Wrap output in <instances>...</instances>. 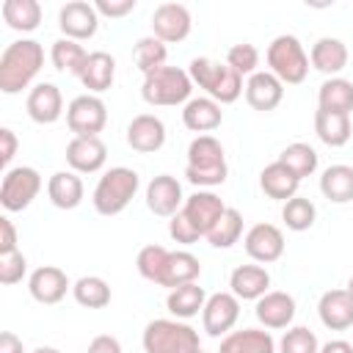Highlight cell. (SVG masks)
I'll list each match as a JSON object with an SVG mask.
<instances>
[{
	"mask_svg": "<svg viewBox=\"0 0 353 353\" xmlns=\"http://www.w3.org/2000/svg\"><path fill=\"white\" fill-rule=\"evenodd\" d=\"M44 66V47L36 39L11 41L0 55V91L19 94Z\"/></svg>",
	"mask_w": 353,
	"mask_h": 353,
	"instance_id": "obj_1",
	"label": "cell"
},
{
	"mask_svg": "<svg viewBox=\"0 0 353 353\" xmlns=\"http://www.w3.org/2000/svg\"><path fill=\"white\" fill-rule=\"evenodd\" d=\"M229 174L226 154L218 138L212 135H199L188 146V165H185V179L196 188H215L223 185Z\"/></svg>",
	"mask_w": 353,
	"mask_h": 353,
	"instance_id": "obj_2",
	"label": "cell"
},
{
	"mask_svg": "<svg viewBox=\"0 0 353 353\" xmlns=\"http://www.w3.org/2000/svg\"><path fill=\"white\" fill-rule=\"evenodd\" d=\"M188 74H190L193 85L204 88L207 97L215 99L218 105H232L245 91L243 77L229 63H218L212 58H193L188 66Z\"/></svg>",
	"mask_w": 353,
	"mask_h": 353,
	"instance_id": "obj_3",
	"label": "cell"
},
{
	"mask_svg": "<svg viewBox=\"0 0 353 353\" xmlns=\"http://www.w3.org/2000/svg\"><path fill=\"white\" fill-rule=\"evenodd\" d=\"M138 185H141L138 171H132V168H127V165H116V168L105 171V174L99 176L97 188H94V196H91L94 210H97L99 215H108V218L124 212L127 204L135 199Z\"/></svg>",
	"mask_w": 353,
	"mask_h": 353,
	"instance_id": "obj_4",
	"label": "cell"
},
{
	"mask_svg": "<svg viewBox=\"0 0 353 353\" xmlns=\"http://www.w3.org/2000/svg\"><path fill=\"white\" fill-rule=\"evenodd\" d=\"M141 342L146 353H199L201 350L199 331L182 320H168V317L146 323Z\"/></svg>",
	"mask_w": 353,
	"mask_h": 353,
	"instance_id": "obj_5",
	"label": "cell"
},
{
	"mask_svg": "<svg viewBox=\"0 0 353 353\" xmlns=\"http://www.w3.org/2000/svg\"><path fill=\"white\" fill-rule=\"evenodd\" d=\"M190 91H193V80L179 66H160L152 74H146L141 85L143 102L154 108H171V105L190 102Z\"/></svg>",
	"mask_w": 353,
	"mask_h": 353,
	"instance_id": "obj_6",
	"label": "cell"
},
{
	"mask_svg": "<svg viewBox=\"0 0 353 353\" xmlns=\"http://www.w3.org/2000/svg\"><path fill=\"white\" fill-rule=\"evenodd\" d=\"M268 72L276 74L284 85H298L306 80L309 74V55L303 50V44L298 41V36L292 33H281L268 44Z\"/></svg>",
	"mask_w": 353,
	"mask_h": 353,
	"instance_id": "obj_7",
	"label": "cell"
},
{
	"mask_svg": "<svg viewBox=\"0 0 353 353\" xmlns=\"http://www.w3.org/2000/svg\"><path fill=\"white\" fill-rule=\"evenodd\" d=\"M41 190V174L30 165H17L3 174L0 182V204L6 212H22L33 204Z\"/></svg>",
	"mask_w": 353,
	"mask_h": 353,
	"instance_id": "obj_8",
	"label": "cell"
},
{
	"mask_svg": "<svg viewBox=\"0 0 353 353\" xmlns=\"http://www.w3.org/2000/svg\"><path fill=\"white\" fill-rule=\"evenodd\" d=\"M108 124V108L97 94H80L66 108V127L74 138H99Z\"/></svg>",
	"mask_w": 353,
	"mask_h": 353,
	"instance_id": "obj_9",
	"label": "cell"
},
{
	"mask_svg": "<svg viewBox=\"0 0 353 353\" xmlns=\"http://www.w3.org/2000/svg\"><path fill=\"white\" fill-rule=\"evenodd\" d=\"M240 317V298L232 292H215L201 309V325L210 336H226Z\"/></svg>",
	"mask_w": 353,
	"mask_h": 353,
	"instance_id": "obj_10",
	"label": "cell"
},
{
	"mask_svg": "<svg viewBox=\"0 0 353 353\" xmlns=\"http://www.w3.org/2000/svg\"><path fill=\"white\" fill-rule=\"evenodd\" d=\"M58 28L63 33V39H72V41H85L97 33L99 28V14L94 8V3H85V0H72L66 6H61L58 11Z\"/></svg>",
	"mask_w": 353,
	"mask_h": 353,
	"instance_id": "obj_11",
	"label": "cell"
},
{
	"mask_svg": "<svg viewBox=\"0 0 353 353\" xmlns=\"http://www.w3.org/2000/svg\"><path fill=\"white\" fill-rule=\"evenodd\" d=\"M190 28H193L190 11L182 3H160L152 14V33L163 44L185 41L190 36Z\"/></svg>",
	"mask_w": 353,
	"mask_h": 353,
	"instance_id": "obj_12",
	"label": "cell"
},
{
	"mask_svg": "<svg viewBox=\"0 0 353 353\" xmlns=\"http://www.w3.org/2000/svg\"><path fill=\"white\" fill-rule=\"evenodd\" d=\"M179 212L193 223V229H196L201 237H207V232H210V229L221 221V215L226 212V204H223V199L215 196L212 190H196L193 196L185 199V204H182Z\"/></svg>",
	"mask_w": 353,
	"mask_h": 353,
	"instance_id": "obj_13",
	"label": "cell"
},
{
	"mask_svg": "<svg viewBox=\"0 0 353 353\" xmlns=\"http://www.w3.org/2000/svg\"><path fill=\"white\" fill-rule=\"evenodd\" d=\"M72 290L66 273L55 265H41L30 273L28 279V292L36 303H44V306H55L66 298V292Z\"/></svg>",
	"mask_w": 353,
	"mask_h": 353,
	"instance_id": "obj_14",
	"label": "cell"
},
{
	"mask_svg": "<svg viewBox=\"0 0 353 353\" xmlns=\"http://www.w3.org/2000/svg\"><path fill=\"white\" fill-rule=\"evenodd\" d=\"M243 245H245V254H248L254 262L270 265V262L281 259V254H284V234H281V229L273 226V223H254V226L245 232Z\"/></svg>",
	"mask_w": 353,
	"mask_h": 353,
	"instance_id": "obj_15",
	"label": "cell"
},
{
	"mask_svg": "<svg viewBox=\"0 0 353 353\" xmlns=\"http://www.w3.org/2000/svg\"><path fill=\"white\" fill-rule=\"evenodd\" d=\"M185 204L182 185L171 174H157L146 185V207L160 218H174Z\"/></svg>",
	"mask_w": 353,
	"mask_h": 353,
	"instance_id": "obj_16",
	"label": "cell"
},
{
	"mask_svg": "<svg viewBox=\"0 0 353 353\" xmlns=\"http://www.w3.org/2000/svg\"><path fill=\"white\" fill-rule=\"evenodd\" d=\"M127 143H130V149H135L141 154L160 152L165 143V124L154 113H138L127 124Z\"/></svg>",
	"mask_w": 353,
	"mask_h": 353,
	"instance_id": "obj_17",
	"label": "cell"
},
{
	"mask_svg": "<svg viewBox=\"0 0 353 353\" xmlns=\"http://www.w3.org/2000/svg\"><path fill=\"white\" fill-rule=\"evenodd\" d=\"M108 160V146L102 138H72L66 143V163L74 174H97Z\"/></svg>",
	"mask_w": 353,
	"mask_h": 353,
	"instance_id": "obj_18",
	"label": "cell"
},
{
	"mask_svg": "<svg viewBox=\"0 0 353 353\" xmlns=\"http://www.w3.org/2000/svg\"><path fill=\"white\" fill-rule=\"evenodd\" d=\"M25 110H28V116L36 124H55L61 119V113H63L61 88L55 83H39V85H33L30 94H28Z\"/></svg>",
	"mask_w": 353,
	"mask_h": 353,
	"instance_id": "obj_19",
	"label": "cell"
},
{
	"mask_svg": "<svg viewBox=\"0 0 353 353\" xmlns=\"http://www.w3.org/2000/svg\"><path fill=\"white\" fill-rule=\"evenodd\" d=\"M284 99V83L270 74V72H254L245 83V102L254 108V110H262V113H270L281 105Z\"/></svg>",
	"mask_w": 353,
	"mask_h": 353,
	"instance_id": "obj_20",
	"label": "cell"
},
{
	"mask_svg": "<svg viewBox=\"0 0 353 353\" xmlns=\"http://www.w3.org/2000/svg\"><path fill=\"white\" fill-rule=\"evenodd\" d=\"M254 314L265 328H287L295 317V298L290 292L270 290L256 301Z\"/></svg>",
	"mask_w": 353,
	"mask_h": 353,
	"instance_id": "obj_21",
	"label": "cell"
},
{
	"mask_svg": "<svg viewBox=\"0 0 353 353\" xmlns=\"http://www.w3.org/2000/svg\"><path fill=\"white\" fill-rule=\"evenodd\" d=\"M320 323L331 331H347L353 325V295L347 290H328L317 303Z\"/></svg>",
	"mask_w": 353,
	"mask_h": 353,
	"instance_id": "obj_22",
	"label": "cell"
},
{
	"mask_svg": "<svg viewBox=\"0 0 353 353\" xmlns=\"http://www.w3.org/2000/svg\"><path fill=\"white\" fill-rule=\"evenodd\" d=\"M223 121V110L215 99L210 97H193L190 102H185L182 108V124L190 130V132H212L218 130Z\"/></svg>",
	"mask_w": 353,
	"mask_h": 353,
	"instance_id": "obj_23",
	"label": "cell"
},
{
	"mask_svg": "<svg viewBox=\"0 0 353 353\" xmlns=\"http://www.w3.org/2000/svg\"><path fill=\"white\" fill-rule=\"evenodd\" d=\"M229 287L240 301H259L265 292H270V273L262 265H240L232 270Z\"/></svg>",
	"mask_w": 353,
	"mask_h": 353,
	"instance_id": "obj_24",
	"label": "cell"
},
{
	"mask_svg": "<svg viewBox=\"0 0 353 353\" xmlns=\"http://www.w3.org/2000/svg\"><path fill=\"white\" fill-rule=\"evenodd\" d=\"M298 185L301 179L284 165V163H270L262 168L259 174V188L268 199H276V201H290L292 196H298Z\"/></svg>",
	"mask_w": 353,
	"mask_h": 353,
	"instance_id": "obj_25",
	"label": "cell"
},
{
	"mask_svg": "<svg viewBox=\"0 0 353 353\" xmlns=\"http://www.w3.org/2000/svg\"><path fill=\"white\" fill-rule=\"evenodd\" d=\"M309 63H312L317 72L336 77V74L347 66V47H345V41H339V39H334V36L317 39L314 47H312V52H309Z\"/></svg>",
	"mask_w": 353,
	"mask_h": 353,
	"instance_id": "obj_26",
	"label": "cell"
},
{
	"mask_svg": "<svg viewBox=\"0 0 353 353\" xmlns=\"http://www.w3.org/2000/svg\"><path fill=\"white\" fill-rule=\"evenodd\" d=\"M113 77H116V58L105 50H94L88 52V61L83 66V74H80V83L91 91V94H102L113 85Z\"/></svg>",
	"mask_w": 353,
	"mask_h": 353,
	"instance_id": "obj_27",
	"label": "cell"
},
{
	"mask_svg": "<svg viewBox=\"0 0 353 353\" xmlns=\"http://www.w3.org/2000/svg\"><path fill=\"white\" fill-rule=\"evenodd\" d=\"M201 276V262L199 256H193L190 251H171L168 259H165V268H163V276H160V287H182V284H193L196 279Z\"/></svg>",
	"mask_w": 353,
	"mask_h": 353,
	"instance_id": "obj_28",
	"label": "cell"
},
{
	"mask_svg": "<svg viewBox=\"0 0 353 353\" xmlns=\"http://www.w3.org/2000/svg\"><path fill=\"white\" fill-rule=\"evenodd\" d=\"M83 193H85L83 179L74 171H55L47 182V196L58 210H74L83 201Z\"/></svg>",
	"mask_w": 353,
	"mask_h": 353,
	"instance_id": "obj_29",
	"label": "cell"
},
{
	"mask_svg": "<svg viewBox=\"0 0 353 353\" xmlns=\"http://www.w3.org/2000/svg\"><path fill=\"white\" fill-rule=\"evenodd\" d=\"M218 353H276V342L262 328H243V331H229L221 339Z\"/></svg>",
	"mask_w": 353,
	"mask_h": 353,
	"instance_id": "obj_30",
	"label": "cell"
},
{
	"mask_svg": "<svg viewBox=\"0 0 353 353\" xmlns=\"http://www.w3.org/2000/svg\"><path fill=\"white\" fill-rule=\"evenodd\" d=\"M320 193L334 204L353 201V165H345V163L328 165L320 176Z\"/></svg>",
	"mask_w": 353,
	"mask_h": 353,
	"instance_id": "obj_31",
	"label": "cell"
},
{
	"mask_svg": "<svg viewBox=\"0 0 353 353\" xmlns=\"http://www.w3.org/2000/svg\"><path fill=\"white\" fill-rule=\"evenodd\" d=\"M207 303V292L204 287H199L196 281L193 284H182V287H174L165 298V306L168 312L176 317V320H190L196 317Z\"/></svg>",
	"mask_w": 353,
	"mask_h": 353,
	"instance_id": "obj_32",
	"label": "cell"
},
{
	"mask_svg": "<svg viewBox=\"0 0 353 353\" xmlns=\"http://www.w3.org/2000/svg\"><path fill=\"white\" fill-rule=\"evenodd\" d=\"M314 132L325 146H345L350 141V116L331 113V110H314Z\"/></svg>",
	"mask_w": 353,
	"mask_h": 353,
	"instance_id": "obj_33",
	"label": "cell"
},
{
	"mask_svg": "<svg viewBox=\"0 0 353 353\" xmlns=\"http://www.w3.org/2000/svg\"><path fill=\"white\" fill-rule=\"evenodd\" d=\"M317 105H320V110L350 116V110H353V83L345 80V77H328L317 91Z\"/></svg>",
	"mask_w": 353,
	"mask_h": 353,
	"instance_id": "obj_34",
	"label": "cell"
},
{
	"mask_svg": "<svg viewBox=\"0 0 353 353\" xmlns=\"http://www.w3.org/2000/svg\"><path fill=\"white\" fill-rule=\"evenodd\" d=\"M0 14L11 30H22V33L36 30L41 22V6L36 0H6L0 6Z\"/></svg>",
	"mask_w": 353,
	"mask_h": 353,
	"instance_id": "obj_35",
	"label": "cell"
},
{
	"mask_svg": "<svg viewBox=\"0 0 353 353\" xmlns=\"http://www.w3.org/2000/svg\"><path fill=\"white\" fill-rule=\"evenodd\" d=\"M50 61L58 72H69L74 77L83 74V66L88 61V52L83 50L80 41H72V39H58L52 41V50H50Z\"/></svg>",
	"mask_w": 353,
	"mask_h": 353,
	"instance_id": "obj_36",
	"label": "cell"
},
{
	"mask_svg": "<svg viewBox=\"0 0 353 353\" xmlns=\"http://www.w3.org/2000/svg\"><path fill=\"white\" fill-rule=\"evenodd\" d=\"M165 58H168V47L157 36H143L132 47V61H135V66H138V72L143 77L152 74L154 69L165 66Z\"/></svg>",
	"mask_w": 353,
	"mask_h": 353,
	"instance_id": "obj_37",
	"label": "cell"
},
{
	"mask_svg": "<svg viewBox=\"0 0 353 353\" xmlns=\"http://www.w3.org/2000/svg\"><path fill=\"white\" fill-rule=\"evenodd\" d=\"M72 295L85 309H105L110 303V287L99 276H83L72 284Z\"/></svg>",
	"mask_w": 353,
	"mask_h": 353,
	"instance_id": "obj_38",
	"label": "cell"
},
{
	"mask_svg": "<svg viewBox=\"0 0 353 353\" xmlns=\"http://www.w3.org/2000/svg\"><path fill=\"white\" fill-rule=\"evenodd\" d=\"M243 234V215L234 207H226V212L221 215V221L207 232V243L212 248H232Z\"/></svg>",
	"mask_w": 353,
	"mask_h": 353,
	"instance_id": "obj_39",
	"label": "cell"
},
{
	"mask_svg": "<svg viewBox=\"0 0 353 353\" xmlns=\"http://www.w3.org/2000/svg\"><path fill=\"white\" fill-rule=\"evenodd\" d=\"M317 152L309 146V143H290V146H284L281 149V154H279V163H284L298 179H303V176H312L314 171H317Z\"/></svg>",
	"mask_w": 353,
	"mask_h": 353,
	"instance_id": "obj_40",
	"label": "cell"
},
{
	"mask_svg": "<svg viewBox=\"0 0 353 353\" xmlns=\"http://www.w3.org/2000/svg\"><path fill=\"white\" fill-rule=\"evenodd\" d=\"M314 218H317V210L309 199L303 196H292L290 201H284V210H281V221L287 229L292 232H306L314 226Z\"/></svg>",
	"mask_w": 353,
	"mask_h": 353,
	"instance_id": "obj_41",
	"label": "cell"
},
{
	"mask_svg": "<svg viewBox=\"0 0 353 353\" xmlns=\"http://www.w3.org/2000/svg\"><path fill=\"white\" fill-rule=\"evenodd\" d=\"M168 248H163V245H143L141 251H138V259H135V268H138V273L146 279V281H160V276H163V268H165V259H168Z\"/></svg>",
	"mask_w": 353,
	"mask_h": 353,
	"instance_id": "obj_42",
	"label": "cell"
},
{
	"mask_svg": "<svg viewBox=\"0 0 353 353\" xmlns=\"http://www.w3.org/2000/svg\"><path fill=\"white\" fill-rule=\"evenodd\" d=\"M279 353H320V345L314 331H309L306 325H295L284 331L279 342Z\"/></svg>",
	"mask_w": 353,
	"mask_h": 353,
	"instance_id": "obj_43",
	"label": "cell"
},
{
	"mask_svg": "<svg viewBox=\"0 0 353 353\" xmlns=\"http://www.w3.org/2000/svg\"><path fill=\"white\" fill-rule=\"evenodd\" d=\"M226 63L243 77V74H254L256 72V66H259V50L254 47V44H248V41H243V44H232L229 47V52H226Z\"/></svg>",
	"mask_w": 353,
	"mask_h": 353,
	"instance_id": "obj_44",
	"label": "cell"
},
{
	"mask_svg": "<svg viewBox=\"0 0 353 353\" xmlns=\"http://www.w3.org/2000/svg\"><path fill=\"white\" fill-rule=\"evenodd\" d=\"M28 270V259L22 251H14V254H3L0 256V284L11 287V284H19L22 276Z\"/></svg>",
	"mask_w": 353,
	"mask_h": 353,
	"instance_id": "obj_45",
	"label": "cell"
},
{
	"mask_svg": "<svg viewBox=\"0 0 353 353\" xmlns=\"http://www.w3.org/2000/svg\"><path fill=\"white\" fill-rule=\"evenodd\" d=\"M168 234H171L176 243H182V245H193V243L201 237V234L193 229V223H190L182 212H176V215L168 221Z\"/></svg>",
	"mask_w": 353,
	"mask_h": 353,
	"instance_id": "obj_46",
	"label": "cell"
},
{
	"mask_svg": "<svg viewBox=\"0 0 353 353\" xmlns=\"http://www.w3.org/2000/svg\"><path fill=\"white\" fill-rule=\"evenodd\" d=\"M94 8H97L99 17L119 19V17H127V14L135 8V0H97Z\"/></svg>",
	"mask_w": 353,
	"mask_h": 353,
	"instance_id": "obj_47",
	"label": "cell"
},
{
	"mask_svg": "<svg viewBox=\"0 0 353 353\" xmlns=\"http://www.w3.org/2000/svg\"><path fill=\"white\" fill-rule=\"evenodd\" d=\"M17 149H19V141H17L14 130L3 127V130H0V165H3V168H8V163H11L14 154H17Z\"/></svg>",
	"mask_w": 353,
	"mask_h": 353,
	"instance_id": "obj_48",
	"label": "cell"
},
{
	"mask_svg": "<svg viewBox=\"0 0 353 353\" xmlns=\"http://www.w3.org/2000/svg\"><path fill=\"white\" fill-rule=\"evenodd\" d=\"M17 251V226L11 223L8 215L0 218V256Z\"/></svg>",
	"mask_w": 353,
	"mask_h": 353,
	"instance_id": "obj_49",
	"label": "cell"
},
{
	"mask_svg": "<svg viewBox=\"0 0 353 353\" xmlns=\"http://www.w3.org/2000/svg\"><path fill=\"white\" fill-rule=\"evenodd\" d=\"M85 353H121V342L116 336H110V334H99V336L91 339Z\"/></svg>",
	"mask_w": 353,
	"mask_h": 353,
	"instance_id": "obj_50",
	"label": "cell"
},
{
	"mask_svg": "<svg viewBox=\"0 0 353 353\" xmlns=\"http://www.w3.org/2000/svg\"><path fill=\"white\" fill-rule=\"evenodd\" d=\"M0 353H25L22 350V339L14 331H3L0 334Z\"/></svg>",
	"mask_w": 353,
	"mask_h": 353,
	"instance_id": "obj_51",
	"label": "cell"
},
{
	"mask_svg": "<svg viewBox=\"0 0 353 353\" xmlns=\"http://www.w3.org/2000/svg\"><path fill=\"white\" fill-rule=\"evenodd\" d=\"M320 353H353V345L345 342V339H331L320 347Z\"/></svg>",
	"mask_w": 353,
	"mask_h": 353,
	"instance_id": "obj_52",
	"label": "cell"
},
{
	"mask_svg": "<svg viewBox=\"0 0 353 353\" xmlns=\"http://www.w3.org/2000/svg\"><path fill=\"white\" fill-rule=\"evenodd\" d=\"M33 353H61L58 347H50V345H41V347H36Z\"/></svg>",
	"mask_w": 353,
	"mask_h": 353,
	"instance_id": "obj_53",
	"label": "cell"
},
{
	"mask_svg": "<svg viewBox=\"0 0 353 353\" xmlns=\"http://www.w3.org/2000/svg\"><path fill=\"white\" fill-rule=\"evenodd\" d=\"M345 290H347V292H350V295H353V276H350V279H347V287H345Z\"/></svg>",
	"mask_w": 353,
	"mask_h": 353,
	"instance_id": "obj_54",
	"label": "cell"
},
{
	"mask_svg": "<svg viewBox=\"0 0 353 353\" xmlns=\"http://www.w3.org/2000/svg\"><path fill=\"white\" fill-rule=\"evenodd\" d=\"M199 353H207V350H199Z\"/></svg>",
	"mask_w": 353,
	"mask_h": 353,
	"instance_id": "obj_55",
	"label": "cell"
}]
</instances>
